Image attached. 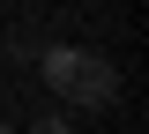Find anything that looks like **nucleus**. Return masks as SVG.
Returning a JSON list of instances; mask_svg holds the SVG:
<instances>
[{"label":"nucleus","mask_w":149,"mask_h":134,"mask_svg":"<svg viewBox=\"0 0 149 134\" xmlns=\"http://www.w3.org/2000/svg\"><path fill=\"white\" fill-rule=\"evenodd\" d=\"M37 134H74V127H67V119H37Z\"/></svg>","instance_id":"f03ea898"},{"label":"nucleus","mask_w":149,"mask_h":134,"mask_svg":"<svg viewBox=\"0 0 149 134\" xmlns=\"http://www.w3.org/2000/svg\"><path fill=\"white\" fill-rule=\"evenodd\" d=\"M0 134H8V127H0Z\"/></svg>","instance_id":"7ed1b4c3"},{"label":"nucleus","mask_w":149,"mask_h":134,"mask_svg":"<svg viewBox=\"0 0 149 134\" xmlns=\"http://www.w3.org/2000/svg\"><path fill=\"white\" fill-rule=\"evenodd\" d=\"M37 75L52 82L67 104H112L119 97V67L104 52H82V45H45L37 52Z\"/></svg>","instance_id":"f257e3e1"}]
</instances>
